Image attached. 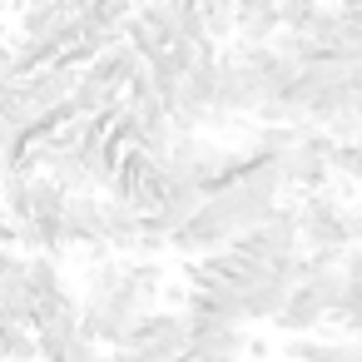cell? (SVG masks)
Listing matches in <instances>:
<instances>
[{
  "label": "cell",
  "mask_w": 362,
  "mask_h": 362,
  "mask_svg": "<svg viewBox=\"0 0 362 362\" xmlns=\"http://www.w3.org/2000/svg\"><path fill=\"white\" fill-rule=\"evenodd\" d=\"M248 332L243 327H189L184 362H243Z\"/></svg>",
  "instance_id": "6"
},
{
  "label": "cell",
  "mask_w": 362,
  "mask_h": 362,
  "mask_svg": "<svg viewBox=\"0 0 362 362\" xmlns=\"http://www.w3.org/2000/svg\"><path fill=\"white\" fill-rule=\"evenodd\" d=\"M60 233H65V248H95L105 243V199L95 194H70L65 199V214H60Z\"/></svg>",
  "instance_id": "4"
},
{
  "label": "cell",
  "mask_w": 362,
  "mask_h": 362,
  "mask_svg": "<svg viewBox=\"0 0 362 362\" xmlns=\"http://www.w3.org/2000/svg\"><path fill=\"white\" fill-rule=\"evenodd\" d=\"M337 16H342L352 30H362V0H352V6H337Z\"/></svg>",
  "instance_id": "16"
},
{
  "label": "cell",
  "mask_w": 362,
  "mask_h": 362,
  "mask_svg": "<svg viewBox=\"0 0 362 362\" xmlns=\"http://www.w3.org/2000/svg\"><path fill=\"white\" fill-rule=\"evenodd\" d=\"M268 352H273V347H268V342H263V337H248V352H243V357H253V362H263V357H268Z\"/></svg>",
  "instance_id": "17"
},
{
  "label": "cell",
  "mask_w": 362,
  "mask_h": 362,
  "mask_svg": "<svg viewBox=\"0 0 362 362\" xmlns=\"http://www.w3.org/2000/svg\"><path fill=\"white\" fill-rule=\"evenodd\" d=\"M317 322H327V303H322L313 288H293V293H288V308L278 313V327L293 332V337H308Z\"/></svg>",
  "instance_id": "10"
},
{
  "label": "cell",
  "mask_w": 362,
  "mask_h": 362,
  "mask_svg": "<svg viewBox=\"0 0 362 362\" xmlns=\"http://www.w3.org/2000/svg\"><path fill=\"white\" fill-rule=\"evenodd\" d=\"M298 238L308 243V253H342L347 233H342V199H332L327 189L308 194L298 209Z\"/></svg>",
  "instance_id": "1"
},
{
  "label": "cell",
  "mask_w": 362,
  "mask_h": 362,
  "mask_svg": "<svg viewBox=\"0 0 362 362\" xmlns=\"http://www.w3.org/2000/svg\"><path fill=\"white\" fill-rule=\"evenodd\" d=\"M278 6L273 0H243V6H233V35L238 45H273L278 35Z\"/></svg>",
  "instance_id": "9"
},
{
  "label": "cell",
  "mask_w": 362,
  "mask_h": 362,
  "mask_svg": "<svg viewBox=\"0 0 362 362\" xmlns=\"http://www.w3.org/2000/svg\"><path fill=\"white\" fill-rule=\"evenodd\" d=\"M199 21H204L209 40H228L233 35V6H228V0H209V6H199Z\"/></svg>",
  "instance_id": "14"
},
{
  "label": "cell",
  "mask_w": 362,
  "mask_h": 362,
  "mask_svg": "<svg viewBox=\"0 0 362 362\" xmlns=\"http://www.w3.org/2000/svg\"><path fill=\"white\" fill-rule=\"evenodd\" d=\"M100 357H105V352H100L95 342H85V337H75L70 352H65V362H100Z\"/></svg>",
  "instance_id": "15"
},
{
  "label": "cell",
  "mask_w": 362,
  "mask_h": 362,
  "mask_svg": "<svg viewBox=\"0 0 362 362\" xmlns=\"http://www.w3.org/2000/svg\"><path fill=\"white\" fill-rule=\"evenodd\" d=\"M288 283H278V278H268V283H258L248 298H243V322H278V313L288 308Z\"/></svg>",
  "instance_id": "11"
},
{
  "label": "cell",
  "mask_w": 362,
  "mask_h": 362,
  "mask_svg": "<svg viewBox=\"0 0 362 362\" xmlns=\"http://www.w3.org/2000/svg\"><path fill=\"white\" fill-rule=\"evenodd\" d=\"M204 204H209V199H204L194 184H169V189H164V204L144 218V228H149V233H159V238L169 243L179 228H189V223H194V214H199Z\"/></svg>",
  "instance_id": "5"
},
{
  "label": "cell",
  "mask_w": 362,
  "mask_h": 362,
  "mask_svg": "<svg viewBox=\"0 0 362 362\" xmlns=\"http://www.w3.org/2000/svg\"><path fill=\"white\" fill-rule=\"evenodd\" d=\"M80 21V6L75 0H45V6H25L21 11V40H55Z\"/></svg>",
  "instance_id": "7"
},
{
  "label": "cell",
  "mask_w": 362,
  "mask_h": 362,
  "mask_svg": "<svg viewBox=\"0 0 362 362\" xmlns=\"http://www.w3.org/2000/svg\"><path fill=\"white\" fill-rule=\"evenodd\" d=\"M105 248L115 258H139V248H144V218L129 204L105 199Z\"/></svg>",
  "instance_id": "8"
},
{
  "label": "cell",
  "mask_w": 362,
  "mask_h": 362,
  "mask_svg": "<svg viewBox=\"0 0 362 362\" xmlns=\"http://www.w3.org/2000/svg\"><path fill=\"white\" fill-rule=\"evenodd\" d=\"M25 288H30V298L40 303V298H55L60 288H65V273H60V263L55 258H25Z\"/></svg>",
  "instance_id": "12"
},
{
  "label": "cell",
  "mask_w": 362,
  "mask_h": 362,
  "mask_svg": "<svg viewBox=\"0 0 362 362\" xmlns=\"http://www.w3.org/2000/svg\"><path fill=\"white\" fill-rule=\"evenodd\" d=\"M327 159H332V139L317 134V129H303V139H298L293 154L283 159V184L317 194V189L332 179V164H327Z\"/></svg>",
  "instance_id": "3"
},
{
  "label": "cell",
  "mask_w": 362,
  "mask_h": 362,
  "mask_svg": "<svg viewBox=\"0 0 362 362\" xmlns=\"http://www.w3.org/2000/svg\"><path fill=\"white\" fill-rule=\"evenodd\" d=\"M100 362H144L139 352H110V357H100Z\"/></svg>",
  "instance_id": "18"
},
{
  "label": "cell",
  "mask_w": 362,
  "mask_h": 362,
  "mask_svg": "<svg viewBox=\"0 0 362 362\" xmlns=\"http://www.w3.org/2000/svg\"><path fill=\"white\" fill-rule=\"evenodd\" d=\"M263 105L268 85L238 55H218V124H228V115H258Z\"/></svg>",
  "instance_id": "2"
},
{
  "label": "cell",
  "mask_w": 362,
  "mask_h": 362,
  "mask_svg": "<svg viewBox=\"0 0 362 362\" xmlns=\"http://www.w3.org/2000/svg\"><path fill=\"white\" fill-rule=\"evenodd\" d=\"M0 362H40L35 332H30V327L6 322V327H0Z\"/></svg>",
  "instance_id": "13"
}]
</instances>
